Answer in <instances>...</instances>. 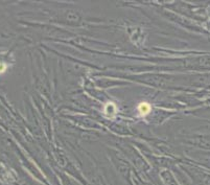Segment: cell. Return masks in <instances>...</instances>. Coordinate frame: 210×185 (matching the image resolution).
<instances>
[{
	"mask_svg": "<svg viewBox=\"0 0 210 185\" xmlns=\"http://www.w3.org/2000/svg\"><path fill=\"white\" fill-rule=\"evenodd\" d=\"M139 111L141 112V114L145 115V114H147L150 111V108L147 104H142V105L139 106Z\"/></svg>",
	"mask_w": 210,
	"mask_h": 185,
	"instance_id": "1",
	"label": "cell"
}]
</instances>
